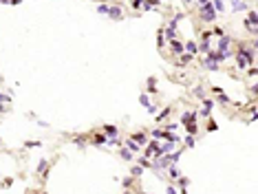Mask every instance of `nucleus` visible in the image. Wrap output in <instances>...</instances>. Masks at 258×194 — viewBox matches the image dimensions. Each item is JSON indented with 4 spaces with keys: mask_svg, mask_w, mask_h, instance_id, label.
<instances>
[{
    "mask_svg": "<svg viewBox=\"0 0 258 194\" xmlns=\"http://www.w3.org/2000/svg\"><path fill=\"white\" fill-rule=\"evenodd\" d=\"M214 16H216V11H214V7H212L210 2L201 7V18H203L205 22H212V20H214Z\"/></svg>",
    "mask_w": 258,
    "mask_h": 194,
    "instance_id": "obj_1",
    "label": "nucleus"
},
{
    "mask_svg": "<svg viewBox=\"0 0 258 194\" xmlns=\"http://www.w3.org/2000/svg\"><path fill=\"white\" fill-rule=\"evenodd\" d=\"M251 60H254V58H251V51H243V49H240V53H238V66L245 68Z\"/></svg>",
    "mask_w": 258,
    "mask_h": 194,
    "instance_id": "obj_2",
    "label": "nucleus"
},
{
    "mask_svg": "<svg viewBox=\"0 0 258 194\" xmlns=\"http://www.w3.org/2000/svg\"><path fill=\"white\" fill-rule=\"evenodd\" d=\"M218 49H221L223 55H227V49H229V38H223L221 42H218Z\"/></svg>",
    "mask_w": 258,
    "mask_h": 194,
    "instance_id": "obj_3",
    "label": "nucleus"
},
{
    "mask_svg": "<svg viewBox=\"0 0 258 194\" xmlns=\"http://www.w3.org/2000/svg\"><path fill=\"white\" fill-rule=\"evenodd\" d=\"M108 16L113 20H119L121 18V11H119V7H108Z\"/></svg>",
    "mask_w": 258,
    "mask_h": 194,
    "instance_id": "obj_4",
    "label": "nucleus"
},
{
    "mask_svg": "<svg viewBox=\"0 0 258 194\" xmlns=\"http://www.w3.org/2000/svg\"><path fill=\"white\" fill-rule=\"evenodd\" d=\"M170 47H172L174 53H183V44L179 42V40H170Z\"/></svg>",
    "mask_w": 258,
    "mask_h": 194,
    "instance_id": "obj_5",
    "label": "nucleus"
},
{
    "mask_svg": "<svg viewBox=\"0 0 258 194\" xmlns=\"http://www.w3.org/2000/svg\"><path fill=\"white\" fill-rule=\"evenodd\" d=\"M232 4H234V9H236V11H245V9H247V4L240 2V0H232Z\"/></svg>",
    "mask_w": 258,
    "mask_h": 194,
    "instance_id": "obj_6",
    "label": "nucleus"
},
{
    "mask_svg": "<svg viewBox=\"0 0 258 194\" xmlns=\"http://www.w3.org/2000/svg\"><path fill=\"white\" fill-rule=\"evenodd\" d=\"M196 121V115L194 113H188V115H183V124H194Z\"/></svg>",
    "mask_w": 258,
    "mask_h": 194,
    "instance_id": "obj_7",
    "label": "nucleus"
},
{
    "mask_svg": "<svg viewBox=\"0 0 258 194\" xmlns=\"http://www.w3.org/2000/svg\"><path fill=\"white\" fill-rule=\"evenodd\" d=\"M196 49H199V47H196V42H188V44H186V51H188L190 55L196 53Z\"/></svg>",
    "mask_w": 258,
    "mask_h": 194,
    "instance_id": "obj_8",
    "label": "nucleus"
},
{
    "mask_svg": "<svg viewBox=\"0 0 258 194\" xmlns=\"http://www.w3.org/2000/svg\"><path fill=\"white\" fill-rule=\"evenodd\" d=\"M104 130H106V135H108V137H117V128L115 126H104Z\"/></svg>",
    "mask_w": 258,
    "mask_h": 194,
    "instance_id": "obj_9",
    "label": "nucleus"
},
{
    "mask_svg": "<svg viewBox=\"0 0 258 194\" xmlns=\"http://www.w3.org/2000/svg\"><path fill=\"white\" fill-rule=\"evenodd\" d=\"M132 141H137V144H146V135H141V133L135 135V137H132Z\"/></svg>",
    "mask_w": 258,
    "mask_h": 194,
    "instance_id": "obj_10",
    "label": "nucleus"
},
{
    "mask_svg": "<svg viewBox=\"0 0 258 194\" xmlns=\"http://www.w3.org/2000/svg\"><path fill=\"white\" fill-rule=\"evenodd\" d=\"M128 150H132V152H137V150H139V144H135V141L130 139V141H128Z\"/></svg>",
    "mask_w": 258,
    "mask_h": 194,
    "instance_id": "obj_11",
    "label": "nucleus"
},
{
    "mask_svg": "<svg viewBox=\"0 0 258 194\" xmlns=\"http://www.w3.org/2000/svg\"><path fill=\"white\" fill-rule=\"evenodd\" d=\"M212 7H214V11H225V9H223V2H221V0H214V4H212Z\"/></svg>",
    "mask_w": 258,
    "mask_h": 194,
    "instance_id": "obj_12",
    "label": "nucleus"
},
{
    "mask_svg": "<svg viewBox=\"0 0 258 194\" xmlns=\"http://www.w3.org/2000/svg\"><path fill=\"white\" fill-rule=\"evenodd\" d=\"M97 11H99V13H108V4H99V7H97Z\"/></svg>",
    "mask_w": 258,
    "mask_h": 194,
    "instance_id": "obj_13",
    "label": "nucleus"
},
{
    "mask_svg": "<svg viewBox=\"0 0 258 194\" xmlns=\"http://www.w3.org/2000/svg\"><path fill=\"white\" fill-rule=\"evenodd\" d=\"M190 60H192V55H181V62H179V64H188Z\"/></svg>",
    "mask_w": 258,
    "mask_h": 194,
    "instance_id": "obj_14",
    "label": "nucleus"
},
{
    "mask_svg": "<svg viewBox=\"0 0 258 194\" xmlns=\"http://www.w3.org/2000/svg\"><path fill=\"white\" fill-rule=\"evenodd\" d=\"M0 101H2V104H7V101H11V97L4 95V93H0Z\"/></svg>",
    "mask_w": 258,
    "mask_h": 194,
    "instance_id": "obj_15",
    "label": "nucleus"
},
{
    "mask_svg": "<svg viewBox=\"0 0 258 194\" xmlns=\"http://www.w3.org/2000/svg\"><path fill=\"white\" fill-rule=\"evenodd\" d=\"M141 104L143 106H150V97L148 95H141Z\"/></svg>",
    "mask_w": 258,
    "mask_h": 194,
    "instance_id": "obj_16",
    "label": "nucleus"
},
{
    "mask_svg": "<svg viewBox=\"0 0 258 194\" xmlns=\"http://www.w3.org/2000/svg\"><path fill=\"white\" fill-rule=\"evenodd\" d=\"M119 155L124 157V159H130V157H132V155H130V152H128V150H119Z\"/></svg>",
    "mask_w": 258,
    "mask_h": 194,
    "instance_id": "obj_17",
    "label": "nucleus"
},
{
    "mask_svg": "<svg viewBox=\"0 0 258 194\" xmlns=\"http://www.w3.org/2000/svg\"><path fill=\"white\" fill-rule=\"evenodd\" d=\"M170 176H172V179H177V176H179V170H177V168H170Z\"/></svg>",
    "mask_w": 258,
    "mask_h": 194,
    "instance_id": "obj_18",
    "label": "nucleus"
},
{
    "mask_svg": "<svg viewBox=\"0 0 258 194\" xmlns=\"http://www.w3.org/2000/svg\"><path fill=\"white\" fill-rule=\"evenodd\" d=\"M47 170V161H40V168H38V172H44Z\"/></svg>",
    "mask_w": 258,
    "mask_h": 194,
    "instance_id": "obj_19",
    "label": "nucleus"
},
{
    "mask_svg": "<svg viewBox=\"0 0 258 194\" xmlns=\"http://www.w3.org/2000/svg\"><path fill=\"white\" fill-rule=\"evenodd\" d=\"M186 146H194V139H192V137H190V135L186 137Z\"/></svg>",
    "mask_w": 258,
    "mask_h": 194,
    "instance_id": "obj_20",
    "label": "nucleus"
},
{
    "mask_svg": "<svg viewBox=\"0 0 258 194\" xmlns=\"http://www.w3.org/2000/svg\"><path fill=\"white\" fill-rule=\"evenodd\" d=\"M201 51H203V53H207V51H210V47H207V42H203V44H201V47H199Z\"/></svg>",
    "mask_w": 258,
    "mask_h": 194,
    "instance_id": "obj_21",
    "label": "nucleus"
},
{
    "mask_svg": "<svg viewBox=\"0 0 258 194\" xmlns=\"http://www.w3.org/2000/svg\"><path fill=\"white\" fill-rule=\"evenodd\" d=\"M155 137H157V139H161V137H163V130H155V133H152Z\"/></svg>",
    "mask_w": 258,
    "mask_h": 194,
    "instance_id": "obj_22",
    "label": "nucleus"
},
{
    "mask_svg": "<svg viewBox=\"0 0 258 194\" xmlns=\"http://www.w3.org/2000/svg\"><path fill=\"white\" fill-rule=\"evenodd\" d=\"M4 110H7V108H4V104L0 101V113H4Z\"/></svg>",
    "mask_w": 258,
    "mask_h": 194,
    "instance_id": "obj_23",
    "label": "nucleus"
},
{
    "mask_svg": "<svg viewBox=\"0 0 258 194\" xmlns=\"http://www.w3.org/2000/svg\"><path fill=\"white\" fill-rule=\"evenodd\" d=\"M188 2H190V0H188Z\"/></svg>",
    "mask_w": 258,
    "mask_h": 194,
    "instance_id": "obj_24",
    "label": "nucleus"
}]
</instances>
